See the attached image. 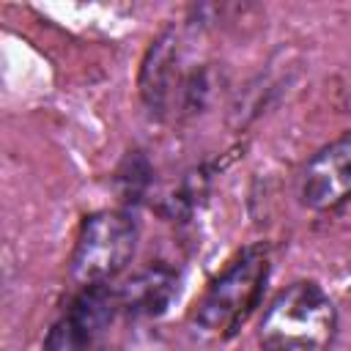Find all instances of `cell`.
Here are the masks:
<instances>
[{
	"label": "cell",
	"instance_id": "cell-1",
	"mask_svg": "<svg viewBox=\"0 0 351 351\" xmlns=\"http://www.w3.org/2000/svg\"><path fill=\"white\" fill-rule=\"evenodd\" d=\"M337 335V310L313 280L285 285L266 307L258 343L263 351H326Z\"/></svg>",
	"mask_w": 351,
	"mask_h": 351
},
{
	"label": "cell",
	"instance_id": "cell-2",
	"mask_svg": "<svg viewBox=\"0 0 351 351\" xmlns=\"http://www.w3.org/2000/svg\"><path fill=\"white\" fill-rule=\"evenodd\" d=\"M266 280H269L266 247L252 244L241 250L200 296L195 310V326L214 337H233L258 307Z\"/></svg>",
	"mask_w": 351,
	"mask_h": 351
},
{
	"label": "cell",
	"instance_id": "cell-3",
	"mask_svg": "<svg viewBox=\"0 0 351 351\" xmlns=\"http://www.w3.org/2000/svg\"><path fill=\"white\" fill-rule=\"evenodd\" d=\"M137 247V225L126 211H96L85 217L69 271L82 288L107 285L115 274L126 269Z\"/></svg>",
	"mask_w": 351,
	"mask_h": 351
},
{
	"label": "cell",
	"instance_id": "cell-4",
	"mask_svg": "<svg viewBox=\"0 0 351 351\" xmlns=\"http://www.w3.org/2000/svg\"><path fill=\"white\" fill-rule=\"evenodd\" d=\"M118 296L107 291V285H88L71 302V307L49 326L44 337V351H88L101 329L112 318V307Z\"/></svg>",
	"mask_w": 351,
	"mask_h": 351
},
{
	"label": "cell",
	"instance_id": "cell-5",
	"mask_svg": "<svg viewBox=\"0 0 351 351\" xmlns=\"http://www.w3.org/2000/svg\"><path fill=\"white\" fill-rule=\"evenodd\" d=\"M346 197H351V134L321 148L299 178V200L310 211H329Z\"/></svg>",
	"mask_w": 351,
	"mask_h": 351
},
{
	"label": "cell",
	"instance_id": "cell-6",
	"mask_svg": "<svg viewBox=\"0 0 351 351\" xmlns=\"http://www.w3.org/2000/svg\"><path fill=\"white\" fill-rule=\"evenodd\" d=\"M178 38L173 30H165L148 49L140 71V93L151 112L165 115L173 99V85L178 80Z\"/></svg>",
	"mask_w": 351,
	"mask_h": 351
},
{
	"label": "cell",
	"instance_id": "cell-7",
	"mask_svg": "<svg viewBox=\"0 0 351 351\" xmlns=\"http://www.w3.org/2000/svg\"><path fill=\"white\" fill-rule=\"evenodd\" d=\"M178 293V277L167 266H148L137 271L118 293V307L134 318L162 315Z\"/></svg>",
	"mask_w": 351,
	"mask_h": 351
}]
</instances>
